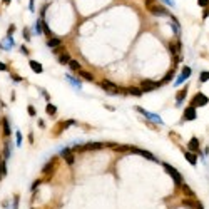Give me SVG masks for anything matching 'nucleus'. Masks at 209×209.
Instances as JSON below:
<instances>
[{"label":"nucleus","instance_id":"nucleus-1","mask_svg":"<svg viewBox=\"0 0 209 209\" xmlns=\"http://www.w3.org/2000/svg\"><path fill=\"white\" fill-rule=\"evenodd\" d=\"M162 166H164V169H166V173L174 179V182H176V184H179V186H182V184H184V179H182L181 173H179V171L176 169V167L171 166V164H167V162H164Z\"/></svg>","mask_w":209,"mask_h":209},{"label":"nucleus","instance_id":"nucleus-2","mask_svg":"<svg viewBox=\"0 0 209 209\" xmlns=\"http://www.w3.org/2000/svg\"><path fill=\"white\" fill-rule=\"evenodd\" d=\"M104 147V142H87L84 146H74L72 151H97V149H102Z\"/></svg>","mask_w":209,"mask_h":209},{"label":"nucleus","instance_id":"nucleus-3","mask_svg":"<svg viewBox=\"0 0 209 209\" xmlns=\"http://www.w3.org/2000/svg\"><path fill=\"white\" fill-rule=\"evenodd\" d=\"M55 167H57V157H52L50 161H49L45 166H44V169H42V173L44 176H45L47 179H50L52 177V174L55 173Z\"/></svg>","mask_w":209,"mask_h":209},{"label":"nucleus","instance_id":"nucleus-4","mask_svg":"<svg viewBox=\"0 0 209 209\" xmlns=\"http://www.w3.org/2000/svg\"><path fill=\"white\" fill-rule=\"evenodd\" d=\"M209 102V99H207V96H204L203 92H198L194 97H192V102H191V105L192 107H204Z\"/></svg>","mask_w":209,"mask_h":209},{"label":"nucleus","instance_id":"nucleus-5","mask_svg":"<svg viewBox=\"0 0 209 209\" xmlns=\"http://www.w3.org/2000/svg\"><path fill=\"white\" fill-rule=\"evenodd\" d=\"M161 87V82H154V80H149V79H144L141 82V89L142 92H151V91H156V89Z\"/></svg>","mask_w":209,"mask_h":209},{"label":"nucleus","instance_id":"nucleus-6","mask_svg":"<svg viewBox=\"0 0 209 209\" xmlns=\"http://www.w3.org/2000/svg\"><path fill=\"white\" fill-rule=\"evenodd\" d=\"M130 152H134V154H139V156H142V157L149 159V161H156V162H157V157H156L154 154H151L149 151H144V149H137V147H130Z\"/></svg>","mask_w":209,"mask_h":209},{"label":"nucleus","instance_id":"nucleus-7","mask_svg":"<svg viewBox=\"0 0 209 209\" xmlns=\"http://www.w3.org/2000/svg\"><path fill=\"white\" fill-rule=\"evenodd\" d=\"M99 85H100L102 89H105V91H109V92H114V94H116V92H119V87H117V85L114 84V82L107 80V79L100 80V82H99Z\"/></svg>","mask_w":209,"mask_h":209},{"label":"nucleus","instance_id":"nucleus-8","mask_svg":"<svg viewBox=\"0 0 209 209\" xmlns=\"http://www.w3.org/2000/svg\"><path fill=\"white\" fill-rule=\"evenodd\" d=\"M196 117H198L196 107H192V105H189V107H186V109H184V121H194Z\"/></svg>","mask_w":209,"mask_h":209},{"label":"nucleus","instance_id":"nucleus-9","mask_svg":"<svg viewBox=\"0 0 209 209\" xmlns=\"http://www.w3.org/2000/svg\"><path fill=\"white\" fill-rule=\"evenodd\" d=\"M191 67H187V65H184V67H182V72H181V75H179L177 77V80H176V84H182V82L184 80H187V79H189V75H191Z\"/></svg>","mask_w":209,"mask_h":209},{"label":"nucleus","instance_id":"nucleus-10","mask_svg":"<svg viewBox=\"0 0 209 209\" xmlns=\"http://www.w3.org/2000/svg\"><path fill=\"white\" fill-rule=\"evenodd\" d=\"M62 157L65 159V162L69 164V166H72L74 164V161H75V157H74V151L72 149H62Z\"/></svg>","mask_w":209,"mask_h":209},{"label":"nucleus","instance_id":"nucleus-11","mask_svg":"<svg viewBox=\"0 0 209 209\" xmlns=\"http://www.w3.org/2000/svg\"><path fill=\"white\" fill-rule=\"evenodd\" d=\"M74 124H75V121H72V119H69V121H65V122H59V124H57V130H55V136H59V134H60V130H65V129H67V127H70V126H74Z\"/></svg>","mask_w":209,"mask_h":209},{"label":"nucleus","instance_id":"nucleus-12","mask_svg":"<svg viewBox=\"0 0 209 209\" xmlns=\"http://www.w3.org/2000/svg\"><path fill=\"white\" fill-rule=\"evenodd\" d=\"M181 49H182V44L179 42V40H176V42H171L169 44V52L173 55H181Z\"/></svg>","mask_w":209,"mask_h":209},{"label":"nucleus","instance_id":"nucleus-13","mask_svg":"<svg viewBox=\"0 0 209 209\" xmlns=\"http://www.w3.org/2000/svg\"><path fill=\"white\" fill-rule=\"evenodd\" d=\"M199 139L198 137H192L191 141H189V144H187V151H191V152H194V154H198L199 152Z\"/></svg>","mask_w":209,"mask_h":209},{"label":"nucleus","instance_id":"nucleus-14","mask_svg":"<svg viewBox=\"0 0 209 209\" xmlns=\"http://www.w3.org/2000/svg\"><path fill=\"white\" fill-rule=\"evenodd\" d=\"M137 110H139V112H141L142 114V116H146L147 119H151V121H156V122H157V124H162V121H161V117H157V116H156V114H151V112H147V110H144V109H142V107H136Z\"/></svg>","mask_w":209,"mask_h":209},{"label":"nucleus","instance_id":"nucleus-15","mask_svg":"<svg viewBox=\"0 0 209 209\" xmlns=\"http://www.w3.org/2000/svg\"><path fill=\"white\" fill-rule=\"evenodd\" d=\"M184 157H186V161L189 162L191 166H196V164H198V156L194 152H191V151H186V152H184Z\"/></svg>","mask_w":209,"mask_h":209},{"label":"nucleus","instance_id":"nucleus-16","mask_svg":"<svg viewBox=\"0 0 209 209\" xmlns=\"http://www.w3.org/2000/svg\"><path fill=\"white\" fill-rule=\"evenodd\" d=\"M60 45H62V40H60V39H55V37H52V39L47 40V47H49V49H57V47H60Z\"/></svg>","mask_w":209,"mask_h":209},{"label":"nucleus","instance_id":"nucleus-17","mask_svg":"<svg viewBox=\"0 0 209 209\" xmlns=\"http://www.w3.org/2000/svg\"><path fill=\"white\" fill-rule=\"evenodd\" d=\"M149 12H151V14H152V15H167V10L164 9L162 5H159V3H157V5L154 7L152 10H149Z\"/></svg>","mask_w":209,"mask_h":209},{"label":"nucleus","instance_id":"nucleus-18","mask_svg":"<svg viewBox=\"0 0 209 209\" xmlns=\"http://www.w3.org/2000/svg\"><path fill=\"white\" fill-rule=\"evenodd\" d=\"M187 96V89H181V91H177V94H176V100H177V105L181 104V102L186 99Z\"/></svg>","mask_w":209,"mask_h":209},{"label":"nucleus","instance_id":"nucleus-19","mask_svg":"<svg viewBox=\"0 0 209 209\" xmlns=\"http://www.w3.org/2000/svg\"><path fill=\"white\" fill-rule=\"evenodd\" d=\"M28 64H30V69H32L34 72H37V74H42V72H44V67H42L39 62H35V60H30Z\"/></svg>","mask_w":209,"mask_h":209},{"label":"nucleus","instance_id":"nucleus-20","mask_svg":"<svg viewBox=\"0 0 209 209\" xmlns=\"http://www.w3.org/2000/svg\"><path fill=\"white\" fill-rule=\"evenodd\" d=\"M182 191H184V192H186V196H187V198H189V199H194V198H196L194 191H192V189H191V187H189V186H187V184H182Z\"/></svg>","mask_w":209,"mask_h":209},{"label":"nucleus","instance_id":"nucleus-21","mask_svg":"<svg viewBox=\"0 0 209 209\" xmlns=\"http://www.w3.org/2000/svg\"><path fill=\"white\" fill-rule=\"evenodd\" d=\"M70 60H72V59H70V55H69V54H67V52H65V50H64L62 54L59 55V62H60V64H69V62H70Z\"/></svg>","mask_w":209,"mask_h":209},{"label":"nucleus","instance_id":"nucleus-22","mask_svg":"<svg viewBox=\"0 0 209 209\" xmlns=\"http://www.w3.org/2000/svg\"><path fill=\"white\" fill-rule=\"evenodd\" d=\"M79 75H80L84 80H89V82L94 80V75H92L91 72H87V70H79Z\"/></svg>","mask_w":209,"mask_h":209},{"label":"nucleus","instance_id":"nucleus-23","mask_svg":"<svg viewBox=\"0 0 209 209\" xmlns=\"http://www.w3.org/2000/svg\"><path fill=\"white\" fill-rule=\"evenodd\" d=\"M126 92H127V94H130V96H136V97L142 96V89H139V87H129Z\"/></svg>","mask_w":209,"mask_h":209},{"label":"nucleus","instance_id":"nucleus-24","mask_svg":"<svg viewBox=\"0 0 209 209\" xmlns=\"http://www.w3.org/2000/svg\"><path fill=\"white\" fill-rule=\"evenodd\" d=\"M173 79H174V69H171V70L166 74V77L161 80V85H162V84H167V82H171Z\"/></svg>","mask_w":209,"mask_h":209},{"label":"nucleus","instance_id":"nucleus-25","mask_svg":"<svg viewBox=\"0 0 209 209\" xmlns=\"http://www.w3.org/2000/svg\"><path fill=\"white\" fill-rule=\"evenodd\" d=\"M69 67H70V70H74V72H79V70H82V69H80V62H77V60H70V62H69Z\"/></svg>","mask_w":209,"mask_h":209},{"label":"nucleus","instance_id":"nucleus-26","mask_svg":"<svg viewBox=\"0 0 209 209\" xmlns=\"http://www.w3.org/2000/svg\"><path fill=\"white\" fill-rule=\"evenodd\" d=\"M2 124H3V134H5V136H10V124H9V121H7V117L2 121Z\"/></svg>","mask_w":209,"mask_h":209},{"label":"nucleus","instance_id":"nucleus-27","mask_svg":"<svg viewBox=\"0 0 209 209\" xmlns=\"http://www.w3.org/2000/svg\"><path fill=\"white\" fill-rule=\"evenodd\" d=\"M45 112L50 114V116H55V114H57V107H55V105H52L50 102H49L47 107H45Z\"/></svg>","mask_w":209,"mask_h":209},{"label":"nucleus","instance_id":"nucleus-28","mask_svg":"<svg viewBox=\"0 0 209 209\" xmlns=\"http://www.w3.org/2000/svg\"><path fill=\"white\" fill-rule=\"evenodd\" d=\"M156 5H157V2H156V0H146V9L147 10H152Z\"/></svg>","mask_w":209,"mask_h":209},{"label":"nucleus","instance_id":"nucleus-29","mask_svg":"<svg viewBox=\"0 0 209 209\" xmlns=\"http://www.w3.org/2000/svg\"><path fill=\"white\" fill-rule=\"evenodd\" d=\"M199 80H201V82H207V80H209V72H207V70L201 72V75H199Z\"/></svg>","mask_w":209,"mask_h":209},{"label":"nucleus","instance_id":"nucleus-30","mask_svg":"<svg viewBox=\"0 0 209 209\" xmlns=\"http://www.w3.org/2000/svg\"><path fill=\"white\" fill-rule=\"evenodd\" d=\"M173 60H174V65L181 64V60H182V55H173Z\"/></svg>","mask_w":209,"mask_h":209},{"label":"nucleus","instance_id":"nucleus-31","mask_svg":"<svg viewBox=\"0 0 209 209\" xmlns=\"http://www.w3.org/2000/svg\"><path fill=\"white\" fill-rule=\"evenodd\" d=\"M27 110H28V114H30V116H32V117H35V114H37V112H35L34 105H28V107H27Z\"/></svg>","mask_w":209,"mask_h":209},{"label":"nucleus","instance_id":"nucleus-32","mask_svg":"<svg viewBox=\"0 0 209 209\" xmlns=\"http://www.w3.org/2000/svg\"><path fill=\"white\" fill-rule=\"evenodd\" d=\"M40 182H42V181H40V179H35V181H34V184H32V191H35L37 187L40 186Z\"/></svg>","mask_w":209,"mask_h":209},{"label":"nucleus","instance_id":"nucleus-33","mask_svg":"<svg viewBox=\"0 0 209 209\" xmlns=\"http://www.w3.org/2000/svg\"><path fill=\"white\" fill-rule=\"evenodd\" d=\"M198 3L201 7H207L209 5V0H198Z\"/></svg>","mask_w":209,"mask_h":209},{"label":"nucleus","instance_id":"nucleus-34","mask_svg":"<svg viewBox=\"0 0 209 209\" xmlns=\"http://www.w3.org/2000/svg\"><path fill=\"white\" fill-rule=\"evenodd\" d=\"M20 144H22V134L17 132V146H20Z\"/></svg>","mask_w":209,"mask_h":209},{"label":"nucleus","instance_id":"nucleus-35","mask_svg":"<svg viewBox=\"0 0 209 209\" xmlns=\"http://www.w3.org/2000/svg\"><path fill=\"white\" fill-rule=\"evenodd\" d=\"M17 206H19V196H15L14 198V209H17Z\"/></svg>","mask_w":209,"mask_h":209},{"label":"nucleus","instance_id":"nucleus-36","mask_svg":"<svg viewBox=\"0 0 209 209\" xmlns=\"http://www.w3.org/2000/svg\"><path fill=\"white\" fill-rule=\"evenodd\" d=\"M0 70H7V65L3 62H0Z\"/></svg>","mask_w":209,"mask_h":209},{"label":"nucleus","instance_id":"nucleus-37","mask_svg":"<svg viewBox=\"0 0 209 209\" xmlns=\"http://www.w3.org/2000/svg\"><path fill=\"white\" fill-rule=\"evenodd\" d=\"M14 80L15 82H20V80H23V79H22V77H19V75H14Z\"/></svg>","mask_w":209,"mask_h":209},{"label":"nucleus","instance_id":"nucleus-38","mask_svg":"<svg viewBox=\"0 0 209 209\" xmlns=\"http://www.w3.org/2000/svg\"><path fill=\"white\" fill-rule=\"evenodd\" d=\"M20 50H22V52H23V54H25V55L28 54V50H27V47H23V45H22V49H20Z\"/></svg>","mask_w":209,"mask_h":209},{"label":"nucleus","instance_id":"nucleus-39","mask_svg":"<svg viewBox=\"0 0 209 209\" xmlns=\"http://www.w3.org/2000/svg\"><path fill=\"white\" fill-rule=\"evenodd\" d=\"M164 2H166V3H169V5H174V2H173V0H164Z\"/></svg>","mask_w":209,"mask_h":209},{"label":"nucleus","instance_id":"nucleus-40","mask_svg":"<svg viewBox=\"0 0 209 209\" xmlns=\"http://www.w3.org/2000/svg\"><path fill=\"white\" fill-rule=\"evenodd\" d=\"M3 2H5V3H9V2H10V0H3Z\"/></svg>","mask_w":209,"mask_h":209}]
</instances>
